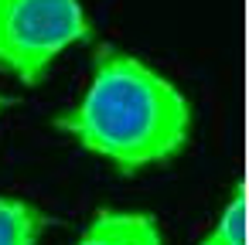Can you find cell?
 Here are the masks:
<instances>
[{
	"instance_id": "2",
	"label": "cell",
	"mask_w": 249,
	"mask_h": 245,
	"mask_svg": "<svg viewBox=\"0 0 249 245\" xmlns=\"http://www.w3.org/2000/svg\"><path fill=\"white\" fill-rule=\"evenodd\" d=\"M92 38L82 0H0V68L41 85L55 58Z\"/></svg>"
},
{
	"instance_id": "3",
	"label": "cell",
	"mask_w": 249,
	"mask_h": 245,
	"mask_svg": "<svg viewBox=\"0 0 249 245\" xmlns=\"http://www.w3.org/2000/svg\"><path fill=\"white\" fill-rule=\"evenodd\" d=\"M75 245H164L160 225L147 211L103 208L92 214Z\"/></svg>"
},
{
	"instance_id": "4",
	"label": "cell",
	"mask_w": 249,
	"mask_h": 245,
	"mask_svg": "<svg viewBox=\"0 0 249 245\" xmlns=\"http://www.w3.org/2000/svg\"><path fill=\"white\" fill-rule=\"evenodd\" d=\"M52 214L24 197L0 194V245H38Z\"/></svg>"
},
{
	"instance_id": "1",
	"label": "cell",
	"mask_w": 249,
	"mask_h": 245,
	"mask_svg": "<svg viewBox=\"0 0 249 245\" xmlns=\"http://www.w3.org/2000/svg\"><path fill=\"white\" fill-rule=\"evenodd\" d=\"M191 99L133 51L103 45L82 102L55 119L79 147L123 174L174 160L191 140Z\"/></svg>"
},
{
	"instance_id": "5",
	"label": "cell",
	"mask_w": 249,
	"mask_h": 245,
	"mask_svg": "<svg viewBox=\"0 0 249 245\" xmlns=\"http://www.w3.org/2000/svg\"><path fill=\"white\" fill-rule=\"evenodd\" d=\"M198 245H246V184H235L222 218L198 238Z\"/></svg>"
},
{
	"instance_id": "6",
	"label": "cell",
	"mask_w": 249,
	"mask_h": 245,
	"mask_svg": "<svg viewBox=\"0 0 249 245\" xmlns=\"http://www.w3.org/2000/svg\"><path fill=\"white\" fill-rule=\"evenodd\" d=\"M0 109H4V99H0Z\"/></svg>"
}]
</instances>
